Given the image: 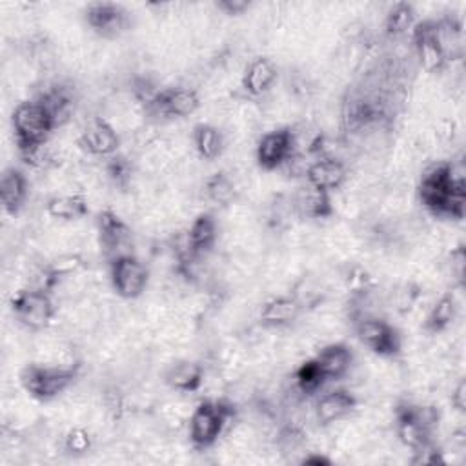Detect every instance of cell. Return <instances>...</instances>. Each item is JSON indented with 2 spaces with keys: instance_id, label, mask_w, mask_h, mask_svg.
Wrapping results in <instances>:
<instances>
[{
  "instance_id": "obj_32",
  "label": "cell",
  "mask_w": 466,
  "mask_h": 466,
  "mask_svg": "<svg viewBox=\"0 0 466 466\" xmlns=\"http://www.w3.org/2000/svg\"><path fill=\"white\" fill-rule=\"evenodd\" d=\"M93 444L91 433L86 428H71L64 437V448L71 455H82L87 453Z\"/></svg>"
},
{
  "instance_id": "obj_22",
  "label": "cell",
  "mask_w": 466,
  "mask_h": 466,
  "mask_svg": "<svg viewBox=\"0 0 466 466\" xmlns=\"http://www.w3.org/2000/svg\"><path fill=\"white\" fill-rule=\"evenodd\" d=\"M49 111L55 127L64 126L75 111V96L67 86H53L36 96Z\"/></svg>"
},
{
  "instance_id": "obj_2",
  "label": "cell",
  "mask_w": 466,
  "mask_h": 466,
  "mask_svg": "<svg viewBox=\"0 0 466 466\" xmlns=\"http://www.w3.org/2000/svg\"><path fill=\"white\" fill-rule=\"evenodd\" d=\"M11 127L18 153L47 142L53 129H56L49 111L38 98L22 100L15 106Z\"/></svg>"
},
{
  "instance_id": "obj_20",
  "label": "cell",
  "mask_w": 466,
  "mask_h": 466,
  "mask_svg": "<svg viewBox=\"0 0 466 466\" xmlns=\"http://www.w3.org/2000/svg\"><path fill=\"white\" fill-rule=\"evenodd\" d=\"M313 359L317 360L326 380H339L350 371L353 364V351L344 342H333L324 346Z\"/></svg>"
},
{
  "instance_id": "obj_28",
  "label": "cell",
  "mask_w": 466,
  "mask_h": 466,
  "mask_svg": "<svg viewBox=\"0 0 466 466\" xmlns=\"http://www.w3.org/2000/svg\"><path fill=\"white\" fill-rule=\"evenodd\" d=\"M415 25V7L408 2L393 4L384 16V31L388 36H400Z\"/></svg>"
},
{
  "instance_id": "obj_5",
  "label": "cell",
  "mask_w": 466,
  "mask_h": 466,
  "mask_svg": "<svg viewBox=\"0 0 466 466\" xmlns=\"http://www.w3.org/2000/svg\"><path fill=\"white\" fill-rule=\"evenodd\" d=\"M11 311L18 324L31 331L47 328L56 313L49 291L38 288H25L16 291L11 299Z\"/></svg>"
},
{
  "instance_id": "obj_17",
  "label": "cell",
  "mask_w": 466,
  "mask_h": 466,
  "mask_svg": "<svg viewBox=\"0 0 466 466\" xmlns=\"http://www.w3.org/2000/svg\"><path fill=\"white\" fill-rule=\"evenodd\" d=\"M277 75V66L269 58L257 56L246 66L240 84L246 95L257 98L264 96L273 87Z\"/></svg>"
},
{
  "instance_id": "obj_3",
  "label": "cell",
  "mask_w": 466,
  "mask_h": 466,
  "mask_svg": "<svg viewBox=\"0 0 466 466\" xmlns=\"http://www.w3.org/2000/svg\"><path fill=\"white\" fill-rule=\"evenodd\" d=\"M235 408L228 400H202L189 415V441L197 450L211 448L224 433Z\"/></svg>"
},
{
  "instance_id": "obj_6",
  "label": "cell",
  "mask_w": 466,
  "mask_h": 466,
  "mask_svg": "<svg viewBox=\"0 0 466 466\" xmlns=\"http://www.w3.org/2000/svg\"><path fill=\"white\" fill-rule=\"evenodd\" d=\"M357 339L379 357H395L402 348L399 329L377 315H364L353 320Z\"/></svg>"
},
{
  "instance_id": "obj_27",
  "label": "cell",
  "mask_w": 466,
  "mask_h": 466,
  "mask_svg": "<svg viewBox=\"0 0 466 466\" xmlns=\"http://www.w3.org/2000/svg\"><path fill=\"white\" fill-rule=\"evenodd\" d=\"M204 195L217 206H228L235 200L237 187L228 173L217 171L204 180Z\"/></svg>"
},
{
  "instance_id": "obj_31",
  "label": "cell",
  "mask_w": 466,
  "mask_h": 466,
  "mask_svg": "<svg viewBox=\"0 0 466 466\" xmlns=\"http://www.w3.org/2000/svg\"><path fill=\"white\" fill-rule=\"evenodd\" d=\"M106 173H107V178L118 186V187H126L129 182H131V177H133V166L131 162L124 157V155H113L107 158L106 162Z\"/></svg>"
},
{
  "instance_id": "obj_8",
  "label": "cell",
  "mask_w": 466,
  "mask_h": 466,
  "mask_svg": "<svg viewBox=\"0 0 466 466\" xmlns=\"http://www.w3.org/2000/svg\"><path fill=\"white\" fill-rule=\"evenodd\" d=\"M96 233L100 248L109 262L122 255L133 253V231L113 209L106 208L96 215Z\"/></svg>"
},
{
  "instance_id": "obj_10",
  "label": "cell",
  "mask_w": 466,
  "mask_h": 466,
  "mask_svg": "<svg viewBox=\"0 0 466 466\" xmlns=\"http://www.w3.org/2000/svg\"><path fill=\"white\" fill-rule=\"evenodd\" d=\"M200 106V96L193 87L173 86L158 89L146 111L162 118H184L193 115Z\"/></svg>"
},
{
  "instance_id": "obj_21",
  "label": "cell",
  "mask_w": 466,
  "mask_h": 466,
  "mask_svg": "<svg viewBox=\"0 0 466 466\" xmlns=\"http://www.w3.org/2000/svg\"><path fill=\"white\" fill-rule=\"evenodd\" d=\"M164 382L182 393H195L204 384V368L195 360H177L164 371Z\"/></svg>"
},
{
  "instance_id": "obj_4",
  "label": "cell",
  "mask_w": 466,
  "mask_h": 466,
  "mask_svg": "<svg viewBox=\"0 0 466 466\" xmlns=\"http://www.w3.org/2000/svg\"><path fill=\"white\" fill-rule=\"evenodd\" d=\"M78 375V364L47 366L29 364L20 373L22 388L36 400H53L64 393Z\"/></svg>"
},
{
  "instance_id": "obj_36",
  "label": "cell",
  "mask_w": 466,
  "mask_h": 466,
  "mask_svg": "<svg viewBox=\"0 0 466 466\" xmlns=\"http://www.w3.org/2000/svg\"><path fill=\"white\" fill-rule=\"evenodd\" d=\"M304 464H329L331 461L326 457V455H320V453H311V455H306Z\"/></svg>"
},
{
  "instance_id": "obj_25",
  "label": "cell",
  "mask_w": 466,
  "mask_h": 466,
  "mask_svg": "<svg viewBox=\"0 0 466 466\" xmlns=\"http://www.w3.org/2000/svg\"><path fill=\"white\" fill-rule=\"evenodd\" d=\"M46 213L51 218L71 222L86 217L89 213V208H87V200L82 195L71 193V195L51 197L46 202Z\"/></svg>"
},
{
  "instance_id": "obj_16",
  "label": "cell",
  "mask_w": 466,
  "mask_h": 466,
  "mask_svg": "<svg viewBox=\"0 0 466 466\" xmlns=\"http://www.w3.org/2000/svg\"><path fill=\"white\" fill-rule=\"evenodd\" d=\"M302 313V302L295 295H277L260 308L258 320L266 328H284L293 324Z\"/></svg>"
},
{
  "instance_id": "obj_34",
  "label": "cell",
  "mask_w": 466,
  "mask_h": 466,
  "mask_svg": "<svg viewBox=\"0 0 466 466\" xmlns=\"http://www.w3.org/2000/svg\"><path fill=\"white\" fill-rule=\"evenodd\" d=\"M249 2L248 0H218L215 4V7L226 15H231V16H238L242 13H246L249 9Z\"/></svg>"
},
{
  "instance_id": "obj_18",
  "label": "cell",
  "mask_w": 466,
  "mask_h": 466,
  "mask_svg": "<svg viewBox=\"0 0 466 466\" xmlns=\"http://www.w3.org/2000/svg\"><path fill=\"white\" fill-rule=\"evenodd\" d=\"M293 209L297 215L302 218H328L333 215V204H331V195L328 191L317 189L309 184L300 187L293 197H291Z\"/></svg>"
},
{
  "instance_id": "obj_30",
  "label": "cell",
  "mask_w": 466,
  "mask_h": 466,
  "mask_svg": "<svg viewBox=\"0 0 466 466\" xmlns=\"http://www.w3.org/2000/svg\"><path fill=\"white\" fill-rule=\"evenodd\" d=\"M18 155L25 166L35 167V169H49L56 164V157H55L53 149L47 146V142L29 147L25 151H20Z\"/></svg>"
},
{
  "instance_id": "obj_19",
  "label": "cell",
  "mask_w": 466,
  "mask_h": 466,
  "mask_svg": "<svg viewBox=\"0 0 466 466\" xmlns=\"http://www.w3.org/2000/svg\"><path fill=\"white\" fill-rule=\"evenodd\" d=\"M29 195V182L27 177L16 169V167H7L2 173L0 178V200L2 208L9 215H16Z\"/></svg>"
},
{
  "instance_id": "obj_24",
  "label": "cell",
  "mask_w": 466,
  "mask_h": 466,
  "mask_svg": "<svg viewBox=\"0 0 466 466\" xmlns=\"http://www.w3.org/2000/svg\"><path fill=\"white\" fill-rule=\"evenodd\" d=\"M191 140L195 146V151L204 160H215L222 155L224 149V137L220 129L213 124L200 122L191 131Z\"/></svg>"
},
{
  "instance_id": "obj_23",
  "label": "cell",
  "mask_w": 466,
  "mask_h": 466,
  "mask_svg": "<svg viewBox=\"0 0 466 466\" xmlns=\"http://www.w3.org/2000/svg\"><path fill=\"white\" fill-rule=\"evenodd\" d=\"M189 248L193 249L195 255H204L213 249L217 237H218V228L217 220L209 213H200L193 218L186 231Z\"/></svg>"
},
{
  "instance_id": "obj_26",
  "label": "cell",
  "mask_w": 466,
  "mask_h": 466,
  "mask_svg": "<svg viewBox=\"0 0 466 466\" xmlns=\"http://www.w3.org/2000/svg\"><path fill=\"white\" fill-rule=\"evenodd\" d=\"M457 319V300L451 293H446L435 300V304L430 308L426 320H424V329L437 335L446 331Z\"/></svg>"
},
{
  "instance_id": "obj_15",
  "label": "cell",
  "mask_w": 466,
  "mask_h": 466,
  "mask_svg": "<svg viewBox=\"0 0 466 466\" xmlns=\"http://www.w3.org/2000/svg\"><path fill=\"white\" fill-rule=\"evenodd\" d=\"M357 408V397L344 388L331 390L319 397L315 404V419L320 426L333 424Z\"/></svg>"
},
{
  "instance_id": "obj_14",
  "label": "cell",
  "mask_w": 466,
  "mask_h": 466,
  "mask_svg": "<svg viewBox=\"0 0 466 466\" xmlns=\"http://www.w3.org/2000/svg\"><path fill=\"white\" fill-rule=\"evenodd\" d=\"M348 166L331 155L317 157L304 169L306 184L328 193L342 187V184L348 180Z\"/></svg>"
},
{
  "instance_id": "obj_12",
  "label": "cell",
  "mask_w": 466,
  "mask_h": 466,
  "mask_svg": "<svg viewBox=\"0 0 466 466\" xmlns=\"http://www.w3.org/2000/svg\"><path fill=\"white\" fill-rule=\"evenodd\" d=\"M87 25L104 38L120 36L129 24L127 11L115 2H91L86 7Z\"/></svg>"
},
{
  "instance_id": "obj_13",
  "label": "cell",
  "mask_w": 466,
  "mask_h": 466,
  "mask_svg": "<svg viewBox=\"0 0 466 466\" xmlns=\"http://www.w3.org/2000/svg\"><path fill=\"white\" fill-rule=\"evenodd\" d=\"M78 144L84 151H87L93 157L109 158L118 153L120 137L106 118L95 116L82 129Z\"/></svg>"
},
{
  "instance_id": "obj_35",
  "label": "cell",
  "mask_w": 466,
  "mask_h": 466,
  "mask_svg": "<svg viewBox=\"0 0 466 466\" xmlns=\"http://www.w3.org/2000/svg\"><path fill=\"white\" fill-rule=\"evenodd\" d=\"M451 406L459 411H466V382L464 379H459L457 384L451 388Z\"/></svg>"
},
{
  "instance_id": "obj_7",
  "label": "cell",
  "mask_w": 466,
  "mask_h": 466,
  "mask_svg": "<svg viewBox=\"0 0 466 466\" xmlns=\"http://www.w3.org/2000/svg\"><path fill=\"white\" fill-rule=\"evenodd\" d=\"M109 280L120 299L133 300L146 291L149 269L135 253L122 255L109 262Z\"/></svg>"
},
{
  "instance_id": "obj_29",
  "label": "cell",
  "mask_w": 466,
  "mask_h": 466,
  "mask_svg": "<svg viewBox=\"0 0 466 466\" xmlns=\"http://www.w3.org/2000/svg\"><path fill=\"white\" fill-rule=\"evenodd\" d=\"M326 382L324 373L320 371L319 364L315 359H308L304 360L297 370H295V388L302 393V395H313L317 393L322 384Z\"/></svg>"
},
{
  "instance_id": "obj_9",
  "label": "cell",
  "mask_w": 466,
  "mask_h": 466,
  "mask_svg": "<svg viewBox=\"0 0 466 466\" xmlns=\"http://www.w3.org/2000/svg\"><path fill=\"white\" fill-rule=\"evenodd\" d=\"M295 149L297 137L291 127H277L258 138L255 147V158L264 171H275L293 158Z\"/></svg>"
},
{
  "instance_id": "obj_1",
  "label": "cell",
  "mask_w": 466,
  "mask_h": 466,
  "mask_svg": "<svg viewBox=\"0 0 466 466\" xmlns=\"http://www.w3.org/2000/svg\"><path fill=\"white\" fill-rule=\"evenodd\" d=\"M417 195L426 211L435 217L459 220L466 209L464 171L453 162H437L424 169Z\"/></svg>"
},
{
  "instance_id": "obj_11",
  "label": "cell",
  "mask_w": 466,
  "mask_h": 466,
  "mask_svg": "<svg viewBox=\"0 0 466 466\" xmlns=\"http://www.w3.org/2000/svg\"><path fill=\"white\" fill-rule=\"evenodd\" d=\"M411 42L419 64L428 73H441L448 66V56L439 42L435 18L415 22L411 29Z\"/></svg>"
},
{
  "instance_id": "obj_33",
  "label": "cell",
  "mask_w": 466,
  "mask_h": 466,
  "mask_svg": "<svg viewBox=\"0 0 466 466\" xmlns=\"http://www.w3.org/2000/svg\"><path fill=\"white\" fill-rule=\"evenodd\" d=\"M450 273H451V279L457 282V284H464V269H466V253H464V246L459 244L451 249L450 253Z\"/></svg>"
}]
</instances>
